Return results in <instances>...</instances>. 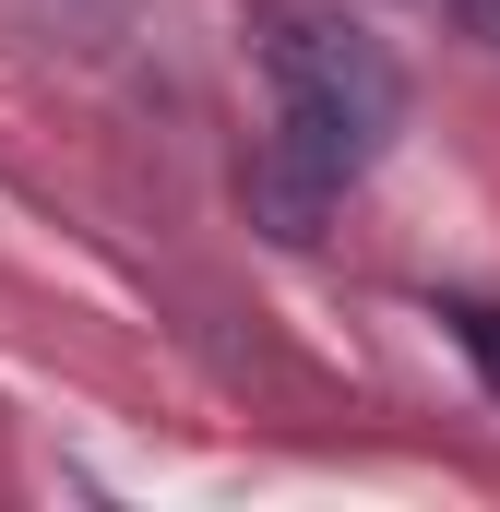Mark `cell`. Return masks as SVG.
Returning a JSON list of instances; mask_svg holds the SVG:
<instances>
[{
	"label": "cell",
	"mask_w": 500,
	"mask_h": 512,
	"mask_svg": "<svg viewBox=\"0 0 500 512\" xmlns=\"http://www.w3.org/2000/svg\"><path fill=\"white\" fill-rule=\"evenodd\" d=\"M250 48L274 84V143L250 155V215L274 239H322V215L405 131V72L370 24H346L322 0H250Z\"/></svg>",
	"instance_id": "1"
},
{
	"label": "cell",
	"mask_w": 500,
	"mask_h": 512,
	"mask_svg": "<svg viewBox=\"0 0 500 512\" xmlns=\"http://www.w3.org/2000/svg\"><path fill=\"white\" fill-rule=\"evenodd\" d=\"M441 322H453V346H465V358L489 370V393H500V310H489V298H453Z\"/></svg>",
	"instance_id": "2"
},
{
	"label": "cell",
	"mask_w": 500,
	"mask_h": 512,
	"mask_svg": "<svg viewBox=\"0 0 500 512\" xmlns=\"http://www.w3.org/2000/svg\"><path fill=\"white\" fill-rule=\"evenodd\" d=\"M429 12H441V24H465L477 48H500V0H429Z\"/></svg>",
	"instance_id": "3"
}]
</instances>
